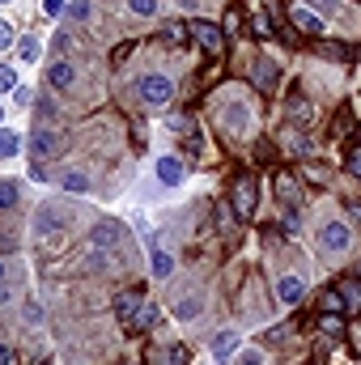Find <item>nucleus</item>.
<instances>
[{
	"label": "nucleus",
	"mask_w": 361,
	"mask_h": 365,
	"mask_svg": "<svg viewBox=\"0 0 361 365\" xmlns=\"http://www.w3.org/2000/svg\"><path fill=\"white\" fill-rule=\"evenodd\" d=\"M349 242H353V230L345 225V221H323L319 225V251H327V255H345L349 251Z\"/></svg>",
	"instance_id": "nucleus-3"
},
{
	"label": "nucleus",
	"mask_w": 361,
	"mask_h": 365,
	"mask_svg": "<svg viewBox=\"0 0 361 365\" xmlns=\"http://www.w3.org/2000/svg\"><path fill=\"white\" fill-rule=\"evenodd\" d=\"M238 349H243V336H238V331H217V336H213V353H217L221 361L238 357Z\"/></svg>",
	"instance_id": "nucleus-12"
},
{
	"label": "nucleus",
	"mask_w": 361,
	"mask_h": 365,
	"mask_svg": "<svg viewBox=\"0 0 361 365\" xmlns=\"http://www.w3.org/2000/svg\"><path fill=\"white\" fill-rule=\"evenodd\" d=\"M0 280H4V264H0Z\"/></svg>",
	"instance_id": "nucleus-40"
},
{
	"label": "nucleus",
	"mask_w": 361,
	"mask_h": 365,
	"mask_svg": "<svg viewBox=\"0 0 361 365\" xmlns=\"http://www.w3.org/2000/svg\"><path fill=\"white\" fill-rule=\"evenodd\" d=\"M73 81H77V68H73V64H68V60H56V64H51V68H47V86H51V90H73Z\"/></svg>",
	"instance_id": "nucleus-9"
},
{
	"label": "nucleus",
	"mask_w": 361,
	"mask_h": 365,
	"mask_svg": "<svg viewBox=\"0 0 361 365\" xmlns=\"http://www.w3.org/2000/svg\"><path fill=\"white\" fill-rule=\"evenodd\" d=\"M90 187H93V179L86 170H64L60 175V191H68V195H86Z\"/></svg>",
	"instance_id": "nucleus-13"
},
{
	"label": "nucleus",
	"mask_w": 361,
	"mask_h": 365,
	"mask_svg": "<svg viewBox=\"0 0 361 365\" xmlns=\"http://www.w3.org/2000/svg\"><path fill=\"white\" fill-rule=\"evenodd\" d=\"M315 4H319V9H336L340 0H315Z\"/></svg>",
	"instance_id": "nucleus-37"
},
{
	"label": "nucleus",
	"mask_w": 361,
	"mask_h": 365,
	"mask_svg": "<svg viewBox=\"0 0 361 365\" xmlns=\"http://www.w3.org/2000/svg\"><path fill=\"white\" fill-rule=\"evenodd\" d=\"M128 13L132 17H153L158 13V0H128Z\"/></svg>",
	"instance_id": "nucleus-24"
},
{
	"label": "nucleus",
	"mask_w": 361,
	"mask_h": 365,
	"mask_svg": "<svg viewBox=\"0 0 361 365\" xmlns=\"http://www.w3.org/2000/svg\"><path fill=\"white\" fill-rule=\"evenodd\" d=\"M276 200H280L285 208H293V204L302 200V191L293 187V179H289V175H280V179H276Z\"/></svg>",
	"instance_id": "nucleus-18"
},
{
	"label": "nucleus",
	"mask_w": 361,
	"mask_h": 365,
	"mask_svg": "<svg viewBox=\"0 0 361 365\" xmlns=\"http://www.w3.org/2000/svg\"><path fill=\"white\" fill-rule=\"evenodd\" d=\"M251 26H255V30H260V34H272V17H268V13H260V17H255V21H251Z\"/></svg>",
	"instance_id": "nucleus-35"
},
{
	"label": "nucleus",
	"mask_w": 361,
	"mask_h": 365,
	"mask_svg": "<svg viewBox=\"0 0 361 365\" xmlns=\"http://www.w3.org/2000/svg\"><path fill=\"white\" fill-rule=\"evenodd\" d=\"M153 365H187V349L175 344V349H166V357H153Z\"/></svg>",
	"instance_id": "nucleus-25"
},
{
	"label": "nucleus",
	"mask_w": 361,
	"mask_h": 365,
	"mask_svg": "<svg viewBox=\"0 0 361 365\" xmlns=\"http://www.w3.org/2000/svg\"><path fill=\"white\" fill-rule=\"evenodd\" d=\"M349 212H353V217L361 221V204H349Z\"/></svg>",
	"instance_id": "nucleus-39"
},
{
	"label": "nucleus",
	"mask_w": 361,
	"mask_h": 365,
	"mask_svg": "<svg viewBox=\"0 0 361 365\" xmlns=\"http://www.w3.org/2000/svg\"><path fill=\"white\" fill-rule=\"evenodd\" d=\"M43 13L47 17H60V13H68V4L64 0H43Z\"/></svg>",
	"instance_id": "nucleus-31"
},
{
	"label": "nucleus",
	"mask_w": 361,
	"mask_h": 365,
	"mask_svg": "<svg viewBox=\"0 0 361 365\" xmlns=\"http://www.w3.org/2000/svg\"><path fill=\"white\" fill-rule=\"evenodd\" d=\"M34 230H39V234H64V217H56V212L47 208V212L34 221Z\"/></svg>",
	"instance_id": "nucleus-20"
},
{
	"label": "nucleus",
	"mask_w": 361,
	"mask_h": 365,
	"mask_svg": "<svg viewBox=\"0 0 361 365\" xmlns=\"http://www.w3.org/2000/svg\"><path fill=\"white\" fill-rule=\"evenodd\" d=\"M136 98H141L145 106L162 110V106H171V98H175V81H171L166 73H145V77L136 81Z\"/></svg>",
	"instance_id": "nucleus-1"
},
{
	"label": "nucleus",
	"mask_w": 361,
	"mask_h": 365,
	"mask_svg": "<svg viewBox=\"0 0 361 365\" xmlns=\"http://www.w3.org/2000/svg\"><path fill=\"white\" fill-rule=\"evenodd\" d=\"M349 175L361 179V149H349Z\"/></svg>",
	"instance_id": "nucleus-34"
},
{
	"label": "nucleus",
	"mask_w": 361,
	"mask_h": 365,
	"mask_svg": "<svg viewBox=\"0 0 361 365\" xmlns=\"http://www.w3.org/2000/svg\"><path fill=\"white\" fill-rule=\"evenodd\" d=\"M221 123H225V132L230 136H243L247 132V102H230V106H221Z\"/></svg>",
	"instance_id": "nucleus-7"
},
{
	"label": "nucleus",
	"mask_w": 361,
	"mask_h": 365,
	"mask_svg": "<svg viewBox=\"0 0 361 365\" xmlns=\"http://www.w3.org/2000/svg\"><path fill=\"white\" fill-rule=\"evenodd\" d=\"M123 242H128V225H123V221H115V217L93 221V230H90L93 251H111V247H123Z\"/></svg>",
	"instance_id": "nucleus-2"
},
{
	"label": "nucleus",
	"mask_w": 361,
	"mask_h": 365,
	"mask_svg": "<svg viewBox=\"0 0 361 365\" xmlns=\"http://www.w3.org/2000/svg\"><path fill=\"white\" fill-rule=\"evenodd\" d=\"M238 365H264V353H255V349H238Z\"/></svg>",
	"instance_id": "nucleus-30"
},
{
	"label": "nucleus",
	"mask_w": 361,
	"mask_h": 365,
	"mask_svg": "<svg viewBox=\"0 0 361 365\" xmlns=\"http://www.w3.org/2000/svg\"><path fill=\"white\" fill-rule=\"evenodd\" d=\"M17 149H21V136H17V132H4V128H0V158L9 162V158H17Z\"/></svg>",
	"instance_id": "nucleus-22"
},
{
	"label": "nucleus",
	"mask_w": 361,
	"mask_h": 365,
	"mask_svg": "<svg viewBox=\"0 0 361 365\" xmlns=\"http://www.w3.org/2000/svg\"><path fill=\"white\" fill-rule=\"evenodd\" d=\"M255 86H260V90H272V86H276V64L264 60V56L255 60Z\"/></svg>",
	"instance_id": "nucleus-19"
},
{
	"label": "nucleus",
	"mask_w": 361,
	"mask_h": 365,
	"mask_svg": "<svg viewBox=\"0 0 361 365\" xmlns=\"http://www.w3.org/2000/svg\"><path fill=\"white\" fill-rule=\"evenodd\" d=\"M136 314H141V293H119V297H115V319L132 323Z\"/></svg>",
	"instance_id": "nucleus-14"
},
{
	"label": "nucleus",
	"mask_w": 361,
	"mask_h": 365,
	"mask_svg": "<svg viewBox=\"0 0 361 365\" xmlns=\"http://www.w3.org/2000/svg\"><path fill=\"white\" fill-rule=\"evenodd\" d=\"M0 119H4V106H0Z\"/></svg>",
	"instance_id": "nucleus-42"
},
{
	"label": "nucleus",
	"mask_w": 361,
	"mask_h": 365,
	"mask_svg": "<svg viewBox=\"0 0 361 365\" xmlns=\"http://www.w3.org/2000/svg\"><path fill=\"white\" fill-rule=\"evenodd\" d=\"M183 38H187V26H183V21H162V43L179 47Z\"/></svg>",
	"instance_id": "nucleus-21"
},
{
	"label": "nucleus",
	"mask_w": 361,
	"mask_h": 365,
	"mask_svg": "<svg viewBox=\"0 0 361 365\" xmlns=\"http://www.w3.org/2000/svg\"><path fill=\"white\" fill-rule=\"evenodd\" d=\"M13 43H17V38H13V26H9V21H0V51H4V47H13Z\"/></svg>",
	"instance_id": "nucleus-32"
},
{
	"label": "nucleus",
	"mask_w": 361,
	"mask_h": 365,
	"mask_svg": "<svg viewBox=\"0 0 361 365\" xmlns=\"http://www.w3.org/2000/svg\"><path fill=\"white\" fill-rule=\"evenodd\" d=\"M17 204V182H0V212Z\"/></svg>",
	"instance_id": "nucleus-26"
},
{
	"label": "nucleus",
	"mask_w": 361,
	"mask_h": 365,
	"mask_svg": "<svg viewBox=\"0 0 361 365\" xmlns=\"http://www.w3.org/2000/svg\"><path fill=\"white\" fill-rule=\"evenodd\" d=\"M200 310H204V297H200V293H187V297L175 302V319H195Z\"/></svg>",
	"instance_id": "nucleus-16"
},
{
	"label": "nucleus",
	"mask_w": 361,
	"mask_h": 365,
	"mask_svg": "<svg viewBox=\"0 0 361 365\" xmlns=\"http://www.w3.org/2000/svg\"><path fill=\"white\" fill-rule=\"evenodd\" d=\"M158 182H162V187H179L183 182V162L175 158V153L158 158Z\"/></svg>",
	"instance_id": "nucleus-11"
},
{
	"label": "nucleus",
	"mask_w": 361,
	"mask_h": 365,
	"mask_svg": "<svg viewBox=\"0 0 361 365\" xmlns=\"http://www.w3.org/2000/svg\"><path fill=\"white\" fill-rule=\"evenodd\" d=\"M4 302H9V289H4V280H0V306H4Z\"/></svg>",
	"instance_id": "nucleus-38"
},
{
	"label": "nucleus",
	"mask_w": 361,
	"mask_h": 365,
	"mask_svg": "<svg viewBox=\"0 0 361 365\" xmlns=\"http://www.w3.org/2000/svg\"><path fill=\"white\" fill-rule=\"evenodd\" d=\"M234 212H238V217H251V212H255V182L251 179L234 182Z\"/></svg>",
	"instance_id": "nucleus-10"
},
{
	"label": "nucleus",
	"mask_w": 361,
	"mask_h": 365,
	"mask_svg": "<svg viewBox=\"0 0 361 365\" xmlns=\"http://www.w3.org/2000/svg\"><path fill=\"white\" fill-rule=\"evenodd\" d=\"M13 51H17V60H26V64H34V60L43 56V47H39V38H34V34L17 38V43H13Z\"/></svg>",
	"instance_id": "nucleus-17"
},
{
	"label": "nucleus",
	"mask_w": 361,
	"mask_h": 365,
	"mask_svg": "<svg viewBox=\"0 0 361 365\" xmlns=\"http://www.w3.org/2000/svg\"><path fill=\"white\" fill-rule=\"evenodd\" d=\"M323 306H327V314H345V306H349V302H345V293H340V289H327V293H323Z\"/></svg>",
	"instance_id": "nucleus-23"
},
{
	"label": "nucleus",
	"mask_w": 361,
	"mask_h": 365,
	"mask_svg": "<svg viewBox=\"0 0 361 365\" xmlns=\"http://www.w3.org/2000/svg\"><path fill=\"white\" fill-rule=\"evenodd\" d=\"M0 4H13V0H0Z\"/></svg>",
	"instance_id": "nucleus-41"
},
{
	"label": "nucleus",
	"mask_w": 361,
	"mask_h": 365,
	"mask_svg": "<svg viewBox=\"0 0 361 365\" xmlns=\"http://www.w3.org/2000/svg\"><path fill=\"white\" fill-rule=\"evenodd\" d=\"M13 90H17V73L9 64H0V93H13Z\"/></svg>",
	"instance_id": "nucleus-27"
},
{
	"label": "nucleus",
	"mask_w": 361,
	"mask_h": 365,
	"mask_svg": "<svg viewBox=\"0 0 361 365\" xmlns=\"http://www.w3.org/2000/svg\"><path fill=\"white\" fill-rule=\"evenodd\" d=\"M158 319H162V314H158V310H153V306H145V310H141V314H136V319H132V327H153V323H158Z\"/></svg>",
	"instance_id": "nucleus-28"
},
{
	"label": "nucleus",
	"mask_w": 361,
	"mask_h": 365,
	"mask_svg": "<svg viewBox=\"0 0 361 365\" xmlns=\"http://www.w3.org/2000/svg\"><path fill=\"white\" fill-rule=\"evenodd\" d=\"M73 17L86 21V17H90V0H73Z\"/></svg>",
	"instance_id": "nucleus-33"
},
{
	"label": "nucleus",
	"mask_w": 361,
	"mask_h": 365,
	"mask_svg": "<svg viewBox=\"0 0 361 365\" xmlns=\"http://www.w3.org/2000/svg\"><path fill=\"white\" fill-rule=\"evenodd\" d=\"M60 149H64V136H60L56 128H34V132H30V158H34V162L56 158Z\"/></svg>",
	"instance_id": "nucleus-4"
},
{
	"label": "nucleus",
	"mask_w": 361,
	"mask_h": 365,
	"mask_svg": "<svg viewBox=\"0 0 361 365\" xmlns=\"http://www.w3.org/2000/svg\"><path fill=\"white\" fill-rule=\"evenodd\" d=\"M149 272L158 276V280H166V276L175 272V255L162 251V247H153V255H149Z\"/></svg>",
	"instance_id": "nucleus-15"
},
{
	"label": "nucleus",
	"mask_w": 361,
	"mask_h": 365,
	"mask_svg": "<svg viewBox=\"0 0 361 365\" xmlns=\"http://www.w3.org/2000/svg\"><path fill=\"white\" fill-rule=\"evenodd\" d=\"M9 361H13V353H9V349L0 344V365H9Z\"/></svg>",
	"instance_id": "nucleus-36"
},
{
	"label": "nucleus",
	"mask_w": 361,
	"mask_h": 365,
	"mask_svg": "<svg viewBox=\"0 0 361 365\" xmlns=\"http://www.w3.org/2000/svg\"><path fill=\"white\" fill-rule=\"evenodd\" d=\"M13 102H17V106H34V90H30V86H17V90H13Z\"/></svg>",
	"instance_id": "nucleus-29"
},
{
	"label": "nucleus",
	"mask_w": 361,
	"mask_h": 365,
	"mask_svg": "<svg viewBox=\"0 0 361 365\" xmlns=\"http://www.w3.org/2000/svg\"><path fill=\"white\" fill-rule=\"evenodd\" d=\"M276 297H280V306H298V302L306 297V276L285 272L280 280H276Z\"/></svg>",
	"instance_id": "nucleus-5"
},
{
	"label": "nucleus",
	"mask_w": 361,
	"mask_h": 365,
	"mask_svg": "<svg viewBox=\"0 0 361 365\" xmlns=\"http://www.w3.org/2000/svg\"><path fill=\"white\" fill-rule=\"evenodd\" d=\"M187 34H191L208 56H217V51H221V43H225V38H221V30H217V26H208V21H191V26H187Z\"/></svg>",
	"instance_id": "nucleus-6"
},
{
	"label": "nucleus",
	"mask_w": 361,
	"mask_h": 365,
	"mask_svg": "<svg viewBox=\"0 0 361 365\" xmlns=\"http://www.w3.org/2000/svg\"><path fill=\"white\" fill-rule=\"evenodd\" d=\"M289 21H293L298 30H306V34H323V30H327V26L315 17V9H310V4H293V9H289Z\"/></svg>",
	"instance_id": "nucleus-8"
}]
</instances>
